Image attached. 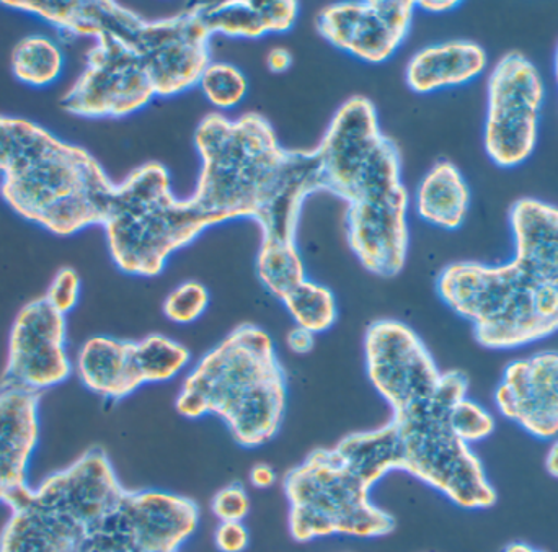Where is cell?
I'll return each instance as SVG.
<instances>
[{"label":"cell","instance_id":"6da1fadb","mask_svg":"<svg viewBox=\"0 0 558 552\" xmlns=\"http://www.w3.org/2000/svg\"><path fill=\"white\" fill-rule=\"evenodd\" d=\"M324 192L347 205L351 252L369 274L393 278L409 257L410 196L397 144L380 130L376 107L364 95L340 105L318 146Z\"/></svg>","mask_w":558,"mask_h":552},{"label":"cell","instance_id":"7a4b0ae2","mask_svg":"<svg viewBox=\"0 0 558 552\" xmlns=\"http://www.w3.org/2000/svg\"><path fill=\"white\" fill-rule=\"evenodd\" d=\"M117 183L85 147L26 118L0 115V196L59 238L104 225Z\"/></svg>","mask_w":558,"mask_h":552},{"label":"cell","instance_id":"3957f363","mask_svg":"<svg viewBox=\"0 0 558 552\" xmlns=\"http://www.w3.org/2000/svg\"><path fill=\"white\" fill-rule=\"evenodd\" d=\"M286 399L284 371L270 334L244 324L196 361L175 410L190 420L219 417L238 445L258 448L277 436Z\"/></svg>","mask_w":558,"mask_h":552},{"label":"cell","instance_id":"277c9868","mask_svg":"<svg viewBox=\"0 0 558 552\" xmlns=\"http://www.w3.org/2000/svg\"><path fill=\"white\" fill-rule=\"evenodd\" d=\"M126 492L110 456L100 448L87 449L9 508L0 552H81Z\"/></svg>","mask_w":558,"mask_h":552},{"label":"cell","instance_id":"5b68a950","mask_svg":"<svg viewBox=\"0 0 558 552\" xmlns=\"http://www.w3.org/2000/svg\"><path fill=\"white\" fill-rule=\"evenodd\" d=\"M195 147L202 169L189 200L208 228L232 219L255 221L286 156L270 121L254 111L239 118L206 115Z\"/></svg>","mask_w":558,"mask_h":552},{"label":"cell","instance_id":"8992f818","mask_svg":"<svg viewBox=\"0 0 558 552\" xmlns=\"http://www.w3.org/2000/svg\"><path fill=\"white\" fill-rule=\"evenodd\" d=\"M436 291L488 350H517L558 332L557 281H539L511 259L454 262L438 275Z\"/></svg>","mask_w":558,"mask_h":552},{"label":"cell","instance_id":"52a82bcc","mask_svg":"<svg viewBox=\"0 0 558 552\" xmlns=\"http://www.w3.org/2000/svg\"><path fill=\"white\" fill-rule=\"evenodd\" d=\"M101 228L118 271L140 278L162 274L175 252L209 229L192 202L173 193L169 170L156 160L117 183Z\"/></svg>","mask_w":558,"mask_h":552},{"label":"cell","instance_id":"ba28073f","mask_svg":"<svg viewBox=\"0 0 558 552\" xmlns=\"http://www.w3.org/2000/svg\"><path fill=\"white\" fill-rule=\"evenodd\" d=\"M469 396V377L462 371H442L435 396L402 413H392L400 435V471L432 488L462 511L495 507L497 489L472 446L449 427L451 407Z\"/></svg>","mask_w":558,"mask_h":552},{"label":"cell","instance_id":"9c48e42d","mask_svg":"<svg viewBox=\"0 0 558 552\" xmlns=\"http://www.w3.org/2000/svg\"><path fill=\"white\" fill-rule=\"evenodd\" d=\"M289 535L295 543L330 537L374 540L396 530L392 514L371 501V489L351 475L331 449L305 456L286 472Z\"/></svg>","mask_w":558,"mask_h":552},{"label":"cell","instance_id":"30bf717a","mask_svg":"<svg viewBox=\"0 0 558 552\" xmlns=\"http://www.w3.org/2000/svg\"><path fill=\"white\" fill-rule=\"evenodd\" d=\"M111 36L133 46L149 72L157 97H175L196 87L211 62L213 35L198 3L156 20L143 19L123 7Z\"/></svg>","mask_w":558,"mask_h":552},{"label":"cell","instance_id":"8fae6325","mask_svg":"<svg viewBox=\"0 0 558 552\" xmlns=\"http://www.w3.org/2000/svg\"><path fill=\"white\" fill-rule=\"evenodd\" d=\"M487 95L485 153L495 166L513 169L536 149L546 85L533 61L511 51L492 69Z\"/></svg>","mask_w":558,"mask_h":552},{"label":"cell","instance_id":"7c38bea8","mask_svg":"<svg viewBox=\"0 0 558 552\" xmlns=\"http://www.w3.org/2000/svg\"><path fill=\"white\" fill-rule=\"evenodd\" d=\"M94 41L84 71L59 101L62 110L87 120H121L146 108L157 95L133 46L111 35Z\"/></svg>","mask_w":558,"mask_h":552},{"label":"cell","instance_id":"4fadbf2b","mask_svg":"<svg viewBox=\"0 0 558 552\" xmlns=\"http://www.w3.org/2000/svg\"><path fill=\"white\" fill-rule=\"evenodd\" d=\"M364 363L371 386L392 413L428 403L442 376L425 341L397 319H379L367 327Z\"/></svg>","mask_w":558,"mask_h":552},{"label":"cell","instance_id":"5bb4252c","mask_svg":"<svg viewBox=\"0 0 558 552\" xmlns=\"http://www.w3.org/2000/svg\"><path fill=\"white\" fill-rule=\"evenodd\" d=\"M202 512L185 495L130 491L120 507L92 533L124 552H179L198 530Z\"/></svg>","mask_w":558,"mask_h":552},{"label":"cell","instance_id":"9a60e30c","mask_svg":"<svg viewBox=\"0 0 558 552\" xmlns=\"http://www.w3.org/2000/svg\"><path fill=\"white\" fill-rule=\"evenodd\" d=\"M74 373L68 351V322L46 302L33 299L12 322L0 381L41 396Z\"/></svg>","mask_w":558,"mask_h":552},{"label":"cell","instance_id":"2e32d148","mask_svg":"<svg viewBox=\"0 0 558 552\" xmlns=\"http://www.w3.org/2000/svg\"><path fill=\"white\" fill-rule=\"evenodd\" d=\"M415 9L409 0L331 3L318 12L317 32L353 58L380 64L405 41Z\"/></svg>","mask_w":558,"mask_h":552},{"label":"cell","instance_id":"e0dca14e","mask_svg":"<svg viewBox=\"0 0 558 552\" xmlns=\"http://www.w3.org/2000/svg\"><path fill=\"white\" fill-rule=\"evenodd\" d=\"M494 403L498 413L541 442L558 436V351L518 358L505 368Z\"/></svg>","mask_w":558,"mask_h":552},{"label":"cell","instance_id":"ac0fdd59","mask_svg":"<svg viewBox=\"0 0 558 552\" xmlns=\"http://www.w3.org/2000/svg\"><path fill=\"white\" fill-rule=\"evenodd\" d=\"M41 397L0 381V505L12 508L32 491L28 476L41 435Z\"/></svg>","mask_w":558,"mask_h":552},{"label":"cell","instance_id":"d6986e66","mask_svg":"<svg viewBox=\"0 0 558 552\" xmlns=\"http://www.w3.org/2000/svg\"><path fill=\"white\" fill-rule=\"evenodd\" d=\"M318 192H324V176L317 149H286L277 180L255 219L262 242L294 244L305 200Z\"/></svg>","mask_w":558,"mask_h":552},{"label":"cell","instance_id":"ffe728a7","mask_svg":"<svg viewBox=\"0 0 558 552\" xmlns=\"http://www.w3.org/2000/svg\"><path fill=\"white\" fill-rule=\"evenodd\" d=\"M511 261L544 283L558 281V206L521 199L510 209Z\"/></svg>","mask_w":558,"mask_h":552},{"label":"cell","instance_id":"44dd1931","mask_svg":"<svg viewBox=\"0 0 558 552\" xmlns=\"http://www.w3.org/2000/svg\"><path fill=\"white\" fill-rule=\"evenodd\" d=\"M487 51L468 39L436 43L418 49L407 62L405 81L420 95L461 87L484 74Z\"/></svg>","mask_w":558,"mask_h":552},{"label":"cell","instance_id":"7402d4cb","mask_svg":"<svg viewBox=\"0 0 558 552\" xmlns=\"http://www.w3.org/2000/svg\"><path fill=\"white\" fill-rule=\"evenodd\" d=\"M133 341L94 335L78 347L72 364L78 383L111 403L126 399L143 387L133 367Z\"/></svg>","mask_w":558,"mask_h":552},{"label":"cell","instance_id":"603a6c76","mask_svg":"<svg viewBox=\"0 0 558 552\" xmlns=\"http://www.w3.org/2000/svg\"><path fill=\"white\" fill-rule=\"evenodd\" d=\"M203 22L213 36L257 39L268 33H286L294 26L299 3L292 0L198 3Z\"/></svg>","mask_w":558,"mask_h":552},{"label":"cell","instance_id":"cb8c5ba5","mask_svg":"<svg viewBox=\"0 0 558 552\" xmlns=\"http://www.w3.org/2000/svg\"><path fill=\"white\" fill-rule=\"evenodd\" d=\"M413 206L426 225L456 231L468 218L471 189L456 164L438 160L420 180Z\"/></svg>","mask_w":558,"mask_h":552},{"label":"cell","instance_id":"d4e9b609","mask_svg":"<svg viewBox=\"0 0 558 552\" xmlns=\"http://www.w3.org/2000/svg\"><path fill=\"white\" fill-rule=\"evenodd\" d=\"M331 452L351 475L369 489L390 472L400 471L402 463L399 429L392 417L377 429L350 433Z\"/></svg>","mask_w":558,"mask_h":552},{"label":"cell","instance_id":"484cf974","mask_svg":"<svg viewBox=\"0 0 558 552\" xmlns=\"http://www.w3.org/2000/svg\"><path fill=\"white\" fill-rule=\"evenodd\" d=\"M65 58L59 43L46 35H28L12 49V74L29 87H49L61 79Z\"/></svg>","mask_w":558,"mask_h":552},{"label":"cell","instance_id":"4316f807","mask_svg":"<svg viewBox=\"0 0 558 552\" xmlns=\"http://www.w3.org/2000/svg\"><path fill=\"white\" fill-rule=\"evenodd\" d=\"M133 367L141 384L169 383L189 368V348L162 334H150L133 341Z\"/></svg>","mask_w":558,"mask_h":552},{"label":"cell","instance_id":"83f0119b","mask_svg":"<svg viewBox=\"0 0 558 552\" xmlns=\"http://www.w3.org/2000/svg\"><path fill=\"white\" fill-rule=\"evenodd\" d=\"M295 327L312 334H324L333 327L338 317L337 299L330 288L305 278L281 299Z\"/></svg>","mask_w":558,"mask_h":552},{"label":"cell","instance_id":"f1b7e54d","mask_svg":"<svg viewBox=\"0 0 558 552\" xmlns=\"http://www.w3.org/2000/svg\"><path fill=\"white\" fill-rule=\"evenodd\" d=\"M255 271L262 285L278 299L284 298L299 283L307 278L304 261L295 242L294 244L262 242L257 261H255Z\"/></svg>","mask_w":558,"mask_h":552},{"label":"cell","instance_id":"f546056e","mask_svg":"<svg viewBox=\"0 0 558 552\" xmlns=\"http://www.w3.org/2000/svg\"><path fill=\"white\" fill-rule=\"evenodd\" d=\"M199 88L206 100L219 110H232L247 97L248 81L238 65L211 61L199 79Z\"/></svg>","mask_w":558,"mask_h":552},{"label":"cell","instance_id":"4dcf8cb0","mask_svg":"<svg viewBox=\"0 0 558 552\" xmlns=\"http://www.w3.org/2000/svg\"><path fill=\"white\" fill-rule=\"evenodd\" d=\"M448 422L454 435L472 448L487 442L497 430L494 412L469 396L462 397L451 407Z\"/></svg>","mask_w":558,"mask_h":552},{"label":"cell","instance_id":"1f68e13d","mask_svg":"<svg viewBox=\"0 0 558 552\" xmlns=\"http://www.w3.org/2000/svg\"><path fill=\"white\" fill-rule=\"evenodd\" d=\"M209 302H211V295L208 288L196 279H189L180 283L167 295L162 311L173 324L190 325L205 315Z\"/></svg>","mask_w":558,"mask_h":552},{"label":"cell","instance_id":"d6a6232c","mask_svg":"<svg viewBox=\"0 0 558 552\" xmlns=\"http://www.w3.org/2000/svg\"><path fill=\"white\" fill-rule=\"evenodd\" d=\"M82 279L77 271L72 267L59 268L58 274L52 276L48 291L43 298L59 314L68 315L77 308L81 299Z\"/></svg>","mask_w":558,"mask_h":552},{"label":"cell","instance_id":"836d02e7","mask_svg":"<svg viewBox=\"0 0 558 552\" xmlns=\"http://www.w3.org/2000/svg\"><path fill=\"white\" fill-rule=\"evenodd\" d=\"M252 501L242 484H229L216 492L211 512L219 521H244L251 515Z\"/></svg>","mask_w":558,"mask_h":552},{"label":"cell","instance_id":"e575fe53","mask_svg":"<svg viewBox=\"0 0 558 552\" xmlns=\"http://www.w3.org/2000/svg\"><path fill=\"white\" fill-rule=\"evenodd\" d=\"M215 547L219 552H245L251 547V531L244 521H219Z\"/></svg>","mask_w":558,"mask_h":552},{"label":"cell","instance_id":"d590c367","mask_svg":"<svg viewBox=\"0 0 558 552\" xmlns=\"http://www.w3.org/2000/svg\"><path fill=\"white\" fill-rule=\"evenodd\" d=\"M286 345L295 355H307L314 350L315 335L301 327H292L286 335Z\"/></svg>","mask_w":558,"mask_h":552},{"label":"cell","instance_id":"8d00e7d4","mask_svg":"<svg viewBox=\"0 0 558 552\" xmlns=\"http://www.w3.org/2000/svg\"><path fill=\"white\" fill-rule=\"evenodd\" d=\"M248 481L254 485L258 491H267V489L274 488L278 481L277 471L271 468L267 463H258L254 468L251 469V475H248Z\"/></svg>","mask_w":558,"mask_h":552},{"label":"cell","instance_id":"74e56055","mask_svg":"<svg viewBox=\"0 0 558 552\" xmlns=\"http://www.w3.org/2000/svg\"><path fill=\"white\" fill-rule=\"evenodd\" d=\"M292 65V52L284 46H275L268 51L267 68L274 74H284Z\"/></svg>","mask_w":558,"mask_h":552},{"label":"cell","instance_id":"f35d334b","mask_svg":"<svg viewBox=\"0 0 558 552\" xmlns=\"http://www.w3.org/2000/svg\"><path fill=\"white\" fill-rule=\"evenodd\" d=\"M415 5L423 12L446 13L459 7V2H454V0H423V2H415Z\"/></svg>","mask_w":558,"mask_h":552},{"label":"cell","instance_id":"ab89813d","mask_svg":"<svg viewBox=\"0 0 558 552\" xmlns=\"http://www.w3.org/2000/svg\"><path fill=\"white\" fill-rule=\"evenodd\" d=\"M544 466H546L547 475L558 481V436L549 442V448H547L546 452Z\"/></svg>","mask_w":558,"mask_h":552},{"label":"cell","instance_id":"60d3db41","mask_svg":"<svg viewBox=\"0 0 558 552\" xmlns=\"http://www.w3.org/2000/svg\"><path fill=\"white\" fill-rule=\"evenodd\" d=\"M81 552H124L117 550V548L110 547V544L101 541L100 538L95 537V535L90 533V537L85 541L84 548H82Z\"/></svg>","mask_w":558,"mask_h":552},{"label":"cell","instance_id":"b9f144b4","mask_svg":"<svg viewBox=\"0 0 558 552\" xmlns=\"http://www.w3.org/2000/svg\"><path fill=\"white\" fill-rule=\"evenodd\" d=\"M504 552H547L541 550V548L533 547V544L524 543V541H513V543L507 544Z\"/></svg>","mask_w":558,"mask_h":552},{"label":"cell","instance_id":"7bdbcfd3","mask_svg":"<svg viewBox=\"0 0 558 552\" xmlns=\"http://www.w3.org/2000/svg\"><path fill=\"white\" fill-rule=\"evenodd\" d=\"M554 72H556V81L558 85V46L556 51V59H554Z\"/></svg>","mask_w":558,"mask_h":552},{"label":"cell","instance_id":"ee69618b","mask_svg":"<svg viewBox=\"0 0 558 552\" xmlns=\"http://www.w3.org/2000/svg\"><path fill=\"white\" fill-rule=\"evenodd\" d=\"M557 285H558V281H557Z\"/></svg>","mask_w":558,"mask_h":552}]
</instances>
